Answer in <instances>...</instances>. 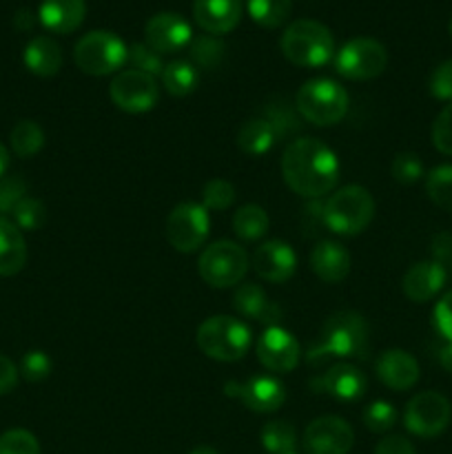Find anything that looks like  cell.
<instances>
[{
	"mask_svg": "<svg viewBox=\"0 0 452 454\" xmlns=\"http://www.w3.org/2000/svg\"><path fill=\"white\" fill-rule=\"evenodd\" d=\"M452 406L448 397L434 390H424L408 402L403 426L410 434L421 439L439 437L450 426Z\"/></svg>",
	"mask_w": 452,
	"mask_h": 454,
	"instance_id": "30bf717a",
	"label": "cell"
},
{
	"mask_svg": "<svg viewBox=\"0 0 452 454\" xmlns=\"http://www.w3.org/2000/svg\"><path fill=\"white\" fill-rule=\"evenodd\" d=\"M253 269L264 282L284 284L295 275L297 270V253L292 247L282 239H270L257 247L253 253Z\"/></svg>",
	"mask_w": 452,
	"mask_h": 454,
	"instance_id": "e0dca14e",
	"label": "cell"
},
{
	"mask_svg": "<svg viewBox=\"0 0 452 454\" xmlns=\"http://www.w3.org/2000/svg\"><path fill=\"white\" fill-rule=\"evenodd\" d=\"M9 142H12V149L18 158H34V155L44 146V131L38 122H34V120H20V122L12 129Z\"/></svg>",
	"mask_w": 452,
	"mask_h": 454,
	"instance_id": "4dcf8cb0",
	"label": "cell"
},
{
	"mask_svg": "<svg viewBox=\"0 0 452 454\" xmlns=\"http://www.w3.org/2000/svg\"><path fill=\"white\" fill-rule=\"evenodd\" d=\"M22 60H25V67L34 75L51 78L62 67V49L56 40L47 38V35H35L34 40L27 43Z\"/></svg>",
	"mask_w": 452,
	"mask_h": 454,
	"instance_id": "484cf974",
	"label": "cell"
},
{
	"mask_svg": "<svg viewBox=\"0 0 452 454\" xmlns=\"http://www.w3.org/2000/svg\"><path fill=\"white\" fill-rule=\"evenodd\" d=\"M233 306L242 317L257 319L269 326H279V309L270 304L260 284H242L233 295Z\"/></svg>",
	"mask_w": 452,
	"mask_h": 454,
	"instance_id": "cb8c5ba5",
	"label": "cell"
},
{
	"mask_svg": "<svg viewBox=\"0 0 452 454\" xmlns=\"http://www.w3.org/2000/svg\"><path fill=\"white\" fill-rule=\"evenodd\" d=\"M425 193L443 211L452 213V164L434 167L425 176Z\"/></svg>",
	"mask_w": 452,
	"mask_h": 454,
	"instance_id": "d6a6232c",
	"label": "cell"
},
{
	"mask_svg": "<svg viewBox=\"0 0 452 454\" xmlns=\"http://www.w3.org/2000/svg\"><path fill=\"white\" fill-rule=\"evenodd\" d=\"M446 269L439 262H417L403 275V295L410 301H415V304H425V301L434 300L439 295V291L446 286Z\"/></svg>",
	"mask_w": 452,
	"mask_h": 454,
	"instance_id": "d6986e66",
	"label": "cell"
},
{
	"mask_svg": "<svg viewBox=\"0 0 452 454\" xmlns=\"http://www.w3.org/2000/svg\"><path fill=\"white\" fill-rule=\"evenodd\" d=\"M208 233H211V217L202 204L182 202L168 213L167 239L175 251H198L199 247H204Z\"/></svg>",
	"mask_w": 452,
	"mask_h": 454,
	"instance_id": "8fae6325",
	"label": "cell"
},
{
	"mask_svg": "<svg viewBox=\"0 0 452 454\" xmlns=\"http://www.w3.org/2000/svg\"><path fill=\"white\" fill-rule=\"evenodd\" d=\"M282 53L288 62L304 69L323 67L335 58V38L326 25L301 18L286 27L282 35Z\"/></svg>",
	"mask_w": 452,
	"mask_h": 454,
	"instance_id": "3957f363",
	"label": "cell"
},
{
	"mask_svg": "<svg viewBox=\"0 0 452 454\" xmlns=\"http://www.w3.org/2000/svg\"><path fill=\"white\" fill-rule=\"evenodd\" d=\"M291 454H297V452H291Z\"/></svg>",
	"mask_w": 452,
	"mask_h": 454,
	"instance_id": "11a10c76",
	"label": "cell"
},
{
	"mask_svg": "<svg viewBox=\"0 0 452 454\" xmlns=\"http://www.w3.org/2000/svg\"><path fill=\"white\" fill-rule=\"evenodd\" d=\"M390 173H393V177L399 184H415V182L424 177V162H421L417 153L403 151V153L394 155L393 164H390Z\"/></svg>",
	"mask_w": 452,
	"mask_h": 454,
	"instance_id": "f35d334b",
	"label": "cell"
},
{
	"mask_svg": "<svg viewBox=\"0 0 452 454\" xmlns=\"http://www.w3.org/2000/svg\"><path fill=\"white\" fill-rule=\"evenodd\" d=\"M27 264V242L22 231L7 217H0V278L20 273Z\"/></svg>",
	"mask_w": 452,
	"mask_h": 454,
	"instance_id": "d4e9b609",
	"label": "cell"
},
{
	"mask_svg": "<svg viewBox=\"0 0 452 454\" xmlns=\"http://www.w3.org/2000/svg\"><path fill=\"white\" fill-rule=\"evenodd\" d=\"M87 16L84 0H43L38 9L40 25L53 34H74Z\"/></svg>",
	"mask_w": 452,
	"mask_h": 454,
	"instance_id": "603a6c76",
	"label": "cell"
},
{
	"mask_svg": "<svg viewBox=\"0 0 452 454\" xmlns=\"http://www.w3.org/2000/svg\"><path fill=\"white\" fill-rule=\"evenodd\" d=\"M310 388L337 402H357L366 393V375L350 364H335L323 375L310 380Z\"/></svg>",
	"mask_w": 452,
	"mask_h": 454,
	"instance_id": "ac0fdd59",
	"label": "cell"
},
{
	"mask_svg": "<svg viewBox=\"0 0 452 454\" xmlns=\"http://www.w3.org/2000/svg\"><path fill=\"white\" fill-rule=\"evenodd\" d=\"M27 198V182L20 176L0 177V213L12 215L13 208Z\"/></svg>",
	"mask_w": 452,
	"mask_h": 454,
	"instance_id": "b9f144b4",
	"label": "cell"
},
{
	"mask_svg": "<svg viewBox=\"0 0 452 454\" xmlns=\"http://www.w3.org/2000/svg\"><path fill=\"white\" fill-rule=\"evenodd\" d=\"M339 158L315 137H297L282 153V176L292 193L317 200L331 193L339 182Z\"/></svg>",
	"mask_w": 452,
	"mask_h": 454,
	"instance_id": "6da1fadb",
	"label": "cell"
},
{
	"mask_svg": "<svg viewBox=\"0 0 452 454\" xmlns=\"http://www.w3.org/2000/svg\"><path fill=\"white\" fill-rule=\"evenodd\" d=\"M189 454H220V452L211 446H198V448H193Z\"/></svg>",
	"mask_w": 452,
	"mask_h": 454,
	"instance_id": "f5cc1de1",
	"label": "cell"
},
{
	"mask_svg": "<svg viewBox=\"0 0 452 454\" xmlns=\"http://www.w3.org/2000/svg\"><path fill=\"white\" fill-rule=\"evenodd\" d=\"M269 213L264 211L257 204H244L235 211L233 215V231L239 239H246V242H255L261 239L269 233Z\"/></svg>",
	"mask_w": 452,
	"mask_h": 454,
	"instance_id": "f1b7e54d",
	"label": "cell"
},
{
	"mask_svg": "<svg viewBox=\"0 0 452 454\" xmlns=\"http://www.w3.org/2000/svg\"><path fill=\"white\" fill-rule=\"evenodd\" d=\"M242 0H195L193 18L207 34L222 35L233 31L242 20Z\"/></svg>",
	"mask_w": 452,
	"mask_h": 454,
	"instance_id": "44dd1931",
	"label": "cell"
},
{
	"mask_svg": "<svg viewBox=\"0 0 452 454\" xmlns=\"http://www.w3.org/2000/svg\"><path fill=\"white\" fill-rule=\"evenodd\" d=\"M199 350L207 357L215 359V362H238L251 348V328L238 317H229V315H215L208 317L207 322L199 324L198 328Z\"/></svg>",
	"mask_w": 452,
	"mask_h": 454,
	"instance_id": "8992f818",
	"label": "cell"
},
{
	"mask_svg": "<svg viewBox=\"0 0 452 454\" xmlns=\"http://www.w3.org/2000/svg\"><path fill=\"white\" fill-rule=\"evenodd\" d=\"M111 102L127 114H146L158 105L160 89L153 75L136 69L120 71L109 87Z\"/></svg>",
	"mask_w": 452,
	"mask_h": 454,
	"instance_id": "7c38bea8",
	"label": "cell"
},
{
	"mask_svg": "<svg viewBox=\"0 0 452 454\" xmlns=\"http://www.w3.org/2000/svg\"><path fill=\"white\" fill-rule=\"evenodd\" d=\"M160 78H162L167 93H171V96L175 98H184L191 96V93L198 89L199 71L193 62L173 60L168 62V65H164V71Z\"/></svg>",
	"mask_w": 452,
	"mask_h": 454,
	"instance_id": "83f0119b",
	"label": "cell"
},
{
	"mask_svg": "<svg viewBox=\"0 0 452 454\" xmlns=\"http://www.w3.org/2000/svg\"><path fill=\"white\" fill-rule=\"evenodd\" d=\"M295 106L306 122L332 127L348 114V91L331 78H313L300 87Z\"/></svg>",
	"mask_w": 452,
	"mask_h": 454,
	"instance_id": "5b68a950",
	"label": "cell"
},
{
	"mask_svg": "<svg viewBox=\"0 0 452 454\" xmlns=\"http://www.w3.org/2000/svg\"><path fill=\"white\" fill-rule=\"evenodd\" d=\"M246 9L253 22L264 29H275L288 20L292 0H246Z\"/></svg>",
	"mask_w": 452,
	"mask_h": 454,
	"instance_id": "f546056e",
	"label": "cell"
},
{
	"mask_svg": "<svg viewBox=\"0 0 452 454\" xmlns=\"http://www.w3.org/2000/svg\"><path fill=\"white\" fill-rule=\"evenodd\" d=\"M428 89L437 100L452 102V60L441 62L428 80Z\"/></svg>",
	"mask_w": 452,
	"mask_h": 454,
	"instance_id": "ee69618b",
	"label": "cell"
},
{
	"mask_svg": "<svg viewBox=\"0 0 452 454\" xmlns=\"http://www.w3.org/2000/svg\"><path fill=\"white\" fill-rule=\"evenodd\" d=\"M53 362L44 350H29V353L22 355L20 359V375L25 377L31 384H38V381H44L49 375H51Z\"/></svg>",
	"mask_w": 452,
	"mask_h": 454,
	"instance_id": "60d3db41",
	"label": "cell"
},
{
	"mask_svg": "<svg viewBox=\"0 0 452 454\" xmlns=\"http://www.w3.org/2000/svg\"><path fill=\"white\" fill-rule=\"evenodd\" d=\"M144 38L146 44L162 56V53H175L189 47L193 40V29L180 13L162 12L149 18L144 27Z\"/></svg>",
	"mask_w": 452,
	"mask_h": 454,
	"instance_id": "9a60e30c",
	"label": "cell"
},
{
	"mask_svg": "<svg viewBox=\"0 0 452 454\" xmlns=\"http://www.w3.org/2000/svg\"><path fill=\"white\" fill-rule=\"evenodd\" d=\"M301 442L306 454H348L353 450L355 433L346 419L326 415L310 421Z\"/></svg>",
	"mask_w": 452,
	"mask_h": 454,
	"instance_id": "4fadbf2b",
	"label": "cell"
},
{
	"mask_svg": "<svg viewBox=\"0 0 452 454\" xmlns=\"http://www.w3.org/2000/svg\"><path fill=\"white\" fill-rule=\"evenodd\" d=\"M13 22H16L18 29H31V27H34V13L27 12V9H20V12L16 13V18H13Z\"/></svg>",
	"mask_w": 452,
	"mask_h": 454,
	"instance_id": "f907efd6",
	"label": "cell"
},
{
	"mask_svg": "<svg viewBox=\"0 0 452 454\" xmlns=\"http://www.w3.org/2000/svg\"><path fill=\"white\" fill-rule=\"evenodd\" d=\"M433 326L437 331V335H441L446 341H452V291H448L434 304Z\"/></svg>",
	"mask_w": 452,
	"mask_h": 454,
	"instance_id": "f6af8a7d",
	"label": "cell"
},
{
	"mask_svg": "<svg viewBox=\"0 0 452 454\" xmlns=\"http://www.w3.org/2000/svg\"><path fill=\"white\" fill-rule=\"evenodd\" d=\"M275 129L266 118H251L242 124L238 133V146L251 158L269 153L270 146L275 145Z\"/></svg>",
	"mask_w": 452,
	"mask_h": 454,
	"instance_id": "4316f807",
	"label": "cell"
},
{
	"mask_svg": "<svg viewBox=\"0 0 452 454\" xmlns=\"http://www.w3.org/2000/svg\"><path fill=\"white\" fill-rule=\"evenodd\" d=\"M0 454H40V443L29 430L13 428L0 434Z\"/></svg>",
	"mask_w": 452,
	"mask_h": 454,
	"instance_id": "ab89813d",
	"label": "cell"
},
{
	"mask_svg": "<svg viewBox=\"0 0 452 454\" xmlns=\"http://www.w3.org/2000/svg\"><path fill=\"white\" fill-rule=\"evenodd\" d=\"M7 168H9V151H7V146L0 142V177H4Z\"/></svg>",
	"mask_w": 452,
	"mask_h": 454,
	"instance_id": "816d5d0a",
	"label": "cell"
},
{
	"mask_svg": "<svg viewBox=\"0 0 452 454\" xmlns=\"http://www.w3.org/2000/svg\"><path fill=\"white\" fill-rule=\"evenodd\" d=\"M375 454H417V452H415V446H412L406 437L390 434V437H384L379 443H377Z\"/></svg>",
	"mask_w": 452,
	"mask_h": 454,
	"instance_id": "bcb514c9",
	"label": "cell"
},
{
	"mask_svg": "<svg viewBox=\"0 0 452 454\" xmlns=\"http://www.w3.org/2000/svg\"><path fill=\"white\" fill-rule=\"evenodd\" d=\"M300 341L282 326H269L257 341V359L270 372H291L300 364Z\"/></svg>",
	"mask_w": 452,
	"mask_h": 454,
	"instance_id": "2e32d148",
	"label": "cell"
},
{
	"mask_svg": "<svg viewBox=\"0 0 452 454\" xmlns=\"http://www.w3.org/2000/svg\"><path fill=\"white\" fill-rule=\"evenodd\" d=\"M127 65H131V69L142 71L146 75H162L164 62L155 49H151L146 43H136L133 47H129Z\"/></svg>",
	"mask_w": 452,
	"mask_h": 454,
	"instance_id": "8d00e7d4",
	"label": "cell"
},
{
	"mask_svg": "<svg viewBox=\"0 0 452 454\" xmlns=\"http://www.w3.org/2000/svg\"><path fill=\"white\" fill-rule=\"evenodd\" d=\"M13 224L20 231H38L47 222V208L38 198H25L13 208Z\"/></svg>",
	"mask_w": 452,
	"mask_h": 454,
	"instance_id": "d590c367",
	"label": "cell"
},
{
	"mask_svg": "<svg viewBox=\"0 0 452 454\" xmlns=\"http://www.w3.org/2000/svg\"><path fill=\"white\" fill-rule=\"evenodd\" d=\"M363 424H366V428L375 434L388 433V430H393L394 424H397V408L390 402L377 399V402H372L370 406H366V411H363Z\"/></svg>",
	"mask_w": 452,
	"mask_h": 454,
	"instance_id": "e575fe53",
	"label": "cell"
},
{
	"mask_svg": "<svg viewBox=\"0 0 452 454\" xmlns=\"http://www.w3.org/2000/svg\"><path fill=\"white\" fill-rule=\"evenodd\" d=\"M377 377L384 386H388L394 393H403L410 390L412 386L419 381V364L412 357L410 353L401 348H390L384 350L377 359Z\"/></svg>",
	"mask_w": 452,
	"mask_h": 454,
	"instance_id": "ffe728a7",
	"label": "cell"
},
{
	"mask_svg": "<svg viewBox=\"0 0 452 454\" xmlns=\"http://www.w3.org/2000/svg\"><path fill=\"white\" fill-rule=\"evenodd\" d=\"M18 375H20V371L16 368V364L9 357H4V355H0V397L16 388Z\"/></svg>",
	"mask_w": 452,
	"mask_h": 454,
	"instance_id": "7dc6e473",
	"label": "cell"
},
{
	"mask_svg": "<svg viewBox=\"0 0 452 454\" xmlns=\"http://www.w3.org/2000/svg\"><path fill=\"white\" fill-rule=\"evenodd\" d=\"M199 278L213 288H230L244 279L248 270V255L238 242L211 244L202 251L198 260Z\"/></svg>",
	"mask_w": 452,
	"mask_h": 454,
	"instance_id": "ba28073f",
	"label": "cell"
},
{
	"mask_svg": "<svg viewBox=\"0 0 452 454\" xmlns=\"http://www.w3.org/2000/svg\"><path fill=\"white\" fill-rule=\"evenodd\" d=\"M437 359H439V364H441L443 371L452 372V341H446V344L439 348Z\"/></svg>",
	"mask_w": 452,
	"mask_h": 454,
	"instance_id": "681fc988",
	"label": "cell"
},
{
	"mask_svg": "<svg viewBox=\"0 0 452 454\" xmlns=\"http://www.w3.org/2000/svg\"><path fill=\"white\" fill-rule=\"evenodd\" d=\"M433 145L439 153L452 158V102H448L433 124Z\"/></svg>",
	"mask_w": 452,
	"mask_h": 454,
	"instance_id": "7bdbcfd3",
	"label": "cell"
},
{
	"mask_svg": "<svg viewBox=\"0 0 452 454\" xmlns=\"http://www.w3.org/2000/svg\"><path fill=\"white\" fill-rule=\"evenodd\" d=\"M368 353V324L355 310H337L322 326L317 346L308 350L306 362L317 364L322 359H363Z\"/></svg>",
	"mask_w": 452,
	"mask_h": 454,
	"instance_id": "7a4b0ae2",
	"label": "cell"
},
{
	"mask_svg": "<svg viewBox=\"0 0 452 454\" xmlns=\"http://www.w3.org/2000/svg\"><path fill=\"white\" fill-rule=\"evenodd\" d=\"M433 255L434 262L443 264L446 260H452V235L450 233H439L433 239Z\"/></svg>",
	"mask_w": 452,
	"mask_h": 454,
	"instance_id": "c3c4849f",
	"label": "cell"
},
{
	"mask_svg": "<svg viewBox=\"0 0 452 454\" xmlns=\"http://www.w3.org/2000/svg\"><path fill=\"white\" fill-rule=\"evenodd\" d=\"M226 393L242 399L248 411L260 412V415H270L286 402V388L282 381L270 375H253L239 384H229Z\"/></svg>",
	"mask_w": 452,
	"mask_h": 454,
	"instance_id": "5bb4252c",
	"label": "cell"
},
{
	"mask_svg": "<svg viewBox=\"0 0 452 454\" xmlns=\"http://www.w3.org/2000/svg\"><path fill=\"white\" fill-rule=\"evenodd\" d=\"M448 29H450V35H452V20H450V25H448Z\"/></svg>",
	"mask_w": 452,
	"mask_h": 454,
	"instance_id": "db71d44e",
	"label": "cell"
},
{
	"mask_svg": "<svg viewBox=\"0 0 452 454\" xmlns=\"http://www.w3.org/2000/svg\"><path fill=\"white\" fill-rule=\"evenodd\" d=\"M335 71L348 80H372L388 67V51L375 38H353L332 58Z\"/></svg>",
	"mask_w": 452,
	"mask_h": 454,
	"instance_id": "9c48e42d",
	"label": "cell"
},
{
	"mask_svg": "<svg viewBox=\"0 0 452 454\" xmlns=\"http://www.w3.org/2000/svg\"><path fill=\"white\" fill-rule=\"evenodd\" d=\"M372 217H375V200L370 191L359 184L344 186L323 202V226L337 235L346 238L359 235L368 229Z\"/></svg>",
	"mask_w": 452,
	"mask_h": 454,
	"instance_id": "277c9868",
	"label": "cell"
},
{
	"mask_svg": "<svg viewBox=\"0 0 452 454\" xmlns=\"http://www.w3.org/2000/svg\"><path fill=\"white\" fill-rule=\"evenodd\" d=\"M235 202V186L226 180H211L204 184L202 207L207 211H226Z\"/></svg>",
	"mask_w": 452,
	"mask_h": 454,
	"instance_id": "74e56055",
	"label": "cell"
},
{
	"mask_svg": "<svg viewBox=\"0 0 452 454\" xmlns=\"http://www.w3.org/2000/svg\"><path fill=\"white\" fill-rule=\"evenodd\" d=\"M226 47L222 44V40L213 38V35H199V38H193L189 44V53L193 65L204 67V69H213L222 62L224 58Z\"/></svg>",
	"mask_w": 452,
	"mask_h": 454,
	"instance_id": "836d02e7",
	"label": "cell"
},
{
	"mask_svg": "<svg viewBox=\"0 0 452 454\" xmlns=\"http://www.w3.org/2000/svg\"><path fill=\"white\" fill-rule=\"evenodd\" d=\"M260 442L269 454H291L295 452L297 433L288 421H269L261 428Z\"/></svg>",
	"mask_w": 452,
	"mask_h": 454,
	"instance_id": "1f68e13d",
	"label": "cell"
},
{
	"mask_svg": "<svg viewBox=\"0 0 452 454\" xmlns=\"http://www.w3.org/2000/svg\"><path fill=\"white\" fill-rule=\"evenodd\" d=\"M129 47L113 31H89L78 40L74 60L89 75H111L127 65Z\"/></svg>",
	"mask_w": 452,
	"mask_h": 454,
	"instance_id": "52a82bcc",
	"label": "cell"
},
{
	"mask_svg": "<svg viewBox=\"0 0 452 454\" xmlns=\"http://www.w3.org/2000/svg\"><path fill=\"white\" fill-rule=\"evenodd\" d=\"M350 266H353V257L348 248L339 242L323 239L310 253V269L326 284L344 282L350 273Z\"/></svg>",
	"mask_w": 452,
	"mask_h": 454,
	"instance_id": "7402d4cb",
	"label": "cell"
}]
</instances>
